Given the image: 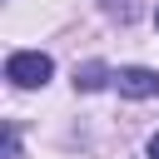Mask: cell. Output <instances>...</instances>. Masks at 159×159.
<instances>
[{"mask_svg": "<svg viewBox=\"0 0 159 159\" xmlns=\"http://www.w3.org/2000/svg\"><path fill=\"white\" fill-rule=\"evenodd\" d=\"M50 75H55V60L45 50H15L5 60V80L15 89H40V84H50Z\"/></svg>", "mask_w": 159, "mask_h": 159, "instance_id": "cell-1", "label": "cell"}, {"mask_svg": "<svg viewBox=\"0 0 159 159\" xmlns=\"http://www.w3.org/2000/svg\"><path fill=\"white\" fill-rule=\"evenodd\" d=\"M114 89H119L124 99H154V94H159V70H149V65H124V70H114Z\"/></svg>", "mask_w": 159, "mask_h": 159, "instance_id": "cell-2", "label": "cell"}, {"mask_svg": "<svg viewBox=\"0 0 159 159\" xmlns=\"http://www.w3.org/2000/svg\"><path fill=\"white\" fill-rule=\"evenodd\" d=\"M109 80H114V70H109V65H99V60L75 65V89H80V94H94V89H104Z\"/></svg>", "mask_w": 159, "mask_h": 159, "instance_id": "cell-3", "label": "cell"}, {"mask_svg": "<svg viewBox=\"0 0 159 159\" xmlns=\"http://www.w3.org/2000/svg\"><path fill=\"white\" fill-rule=\"evenodd\" d=\"M104 10H109L114 20H124V25L134 20V0H104Z\"/></svg>", "mask_w": 159, "mask_h": 159, "instance_id": "cell-4", "label": "cell"}, {"mask_svg": "<svg viewBox=\"0 0 159 159\" xmlns=\"http://www.w3.org/2000/svg\"><path fill=\"white\" fill-rule=\"evenodd\" d=\"M149 159H159V129L149 134Z\"/></svg>", "mask_w": 159, "mask_h": 159, "instance_id": "cell-5", "label": "cell"}, {"mask_svg": "<svg viewBox=\"0 0 159 159\" xmlns=\"http://www.w3.org/2000/svg\"><path fill=\"white\" fill-rule=\"evenodd\" d=\"M154 20H159V15H154Z\"/></svg>", "mask_w": 159, "mask_h": 159, "instance_id": "cell-6", "label": "cell"}]
</instances>
